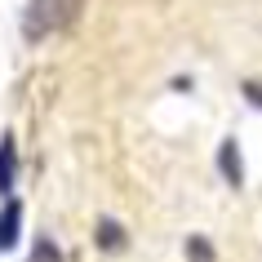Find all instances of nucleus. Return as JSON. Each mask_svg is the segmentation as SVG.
<instances>
[{
    "label": "nucleus",
    "instance_id": "1",
    "mask_svg": "<svg viewBox=\"0 0 262 262\" xmlns=\"http://www.w3.org/2000/svg\"><path fill=\"white\" fill-rule=\"evenodd\" d=\"M80 9H84V0H27V9H23V36L31 45H40L54 31H67L80 18Z\"/></svg>",
    "mask_w": 262,
    "mask_h": 262
},
{
    "label": "nucleus",
    "instance_id": "2",
    "mask_svg": "<svg viewBox=\"0 0 262 262\" xmlns=\"http://www.w3.org/2000/svg\"><path fill=\"white\" fill-rule=\"evenodd\" d=\"M94 245L102 249V253H124V249H129V231H124V222H116L111 213H102V218L94 222Z\"/></svg>",
    "mask_w": 262,
    "mask_h": 262
},
{
    "label": "nucleus",
    "instance_id": "3",
    "mask_svg": "<svg viewBox=\"0 0 262 262\" xmlns=\"http://www.w3.org/2000/svg\"><path fill=\"white\" fill-rule=\"evenodd\" d=\"M218 173L227 187H240L245 182V169H240V147H235V138H222L218 142Z\"/></svg>",
    "mask_w": 262,
    "mask_h": 262
},
{
    "label": "nucleus",
    "instance_id": "4",
    "mask_svg": "<svg viewBox=\"0 0 262 262\" xmlns=\"http://www.w3.org/2000/svg\"><path fill=\"white\" fill-rule=\"evenodd\" d=\"M18 231H23V200H5L0 209V249H14L18 245Z\"/></svg>",
    "mask_w": 262,
    "mask_h": 262
},
{
    "label": "nucleus",
    "instance_id": "5",
    "mask_svg": "<svg viewBox=\"0 0 262 262\" xmlns=\"http://www.w3.org/2000/svg\"><path fill=\"white\" fill-rule=\"evenodd\" d=\"M14 173H18V147H14V134L0 138V195L14 191Z\"/></svg>",
    "mask_w": 262,
    "mask_h": 262
},
{
    "label": "nucleus",
    "instance_id": "6",
    "mask_svg": "<svg viewBox=\"0 0 262 262\" xmlns=\"http://www.w3.org/2000/svg\"><path fill=\"white\" fill-rule=\"evenodd\" d=\"M182 253H187V262H218V253H213V245H209V235H187Z\"/></svg>",
    "mask_w": 262,
    "mask_h": 262
},
{
    "label": "nucleus",
    "instance_id": "7",
    "mask_svg": "<svg viewBox=\"0 0 262 262\" xmlns=\"http://www.w3.org/2000/svg\"><path fill=\"white\" fill-rule=\"evenodd\" d=\"M27 262H62V249H58L49 235H36V245H31Z\"/></svg>",
    "mask_w": 262,
    "mask_h": 262
},
{
    "label": "nucleus",
    "instance_id": "8",
    "mask_svg": "<svg viewBox=\"0 0 262 262\" xmlns=\"http://www.w3.org/2000/svg\"><path fill=\"white\" fill-rule=\"evenodd\" d=\"M240 94H245L249 102H253V107L262 111V80H245V84H240Z\"/></svg>",
    "mask_w": 262,
    "mask_h": 262
}]
</instances>
